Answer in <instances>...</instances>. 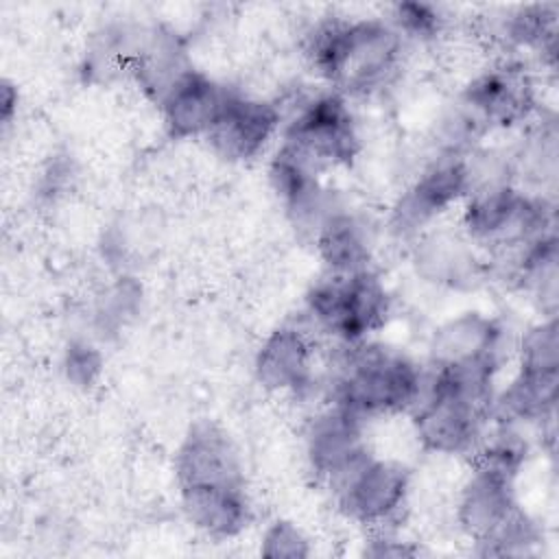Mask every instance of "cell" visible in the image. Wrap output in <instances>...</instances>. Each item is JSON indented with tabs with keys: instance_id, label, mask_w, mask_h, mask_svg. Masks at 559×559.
<instances>
[{
	"instance_id": "44dd1931",
	"label": "cell",
	"mask_w": 559,
	"mask_h": 559,
	"mask_svg": "<svg viewBox=\"0 0 559 559\" xmlns=\"http://www.w3.org/2000/svg\"><path fill=\"white\" fill-rule=\"evenodd\" d=\"M557 402V371H524L491 400L489 417L500 424L542 421L555 411Z\"/></svg>"
},
{
	"instance_id": "3957f363",
	"label": "cell",
	"mask_w": 559,
	"mask_h": 559,
	"mask_svg": "<svg viewBox=\"0 0 559 559\" xmlns=\"http://www.w3.org/2000/svg\"><path fill=\"white\" fill-rule=\"evenodd\" d=\"M463 229L472 245L520 253L552 234V207L511 181L485 183L472 188L465 197Z\"/></svg>"
},
{
	"instance_id": "52a82bcc",
	"label": "cell",
	"mask_w": 559,
	"mask_h": 559,
	"mask_svg": "<svg viewBox=\"0 0 559 559\" xmlns=\"http://www.w3.org/2000/svg\"><path fill=\"white\" fill-rule=\"evenodd\" d=\"M284 144L314 166L352 162L358 133L345 96L334 90L308 100L288 122Z\"/></svg>"
},
{
	"instance_id": "603a6c76",
	"label": "cell",
	"mask_w": 559,
	"mask_h": 559,
	"mask_svg": "<svg viewBox=\"0 0 559 559\" xmlns=\"http://www.w3.org/2000/svg\"><path fill=\"white\" fill-rule=\"evenodd\" d=\"M500 35L513 46L544 50L555 41V7L528 4L520 7L500 24Z\"/></svg>"
},
{
	"instance_id": "ba28073f",
	"label": "cell",
	"mask_w": 559,
	"mask_h": 559,
	"mask_svg": "<svg viewBox=\"0 0 559 559\" xmlns=\"http://www.w3.org/2000/svg\"><path fill=\"white\" fill-rule=\"evenodd\" d=\"M472 190V177L465 155L437 157L406 192L397 199L391 214V227L400 236H415L437 216L465 199Z\"/></svg>"
},
{
	"instance_id": "9c48e42d",
	"label": "cell",
	"mask_w": 559,
	"mask_h": 559,
	"mask_svg": "<svg viewBox=\"0 0 559 559\" xmlns=\"http://www.w3.org/2000/svg\"><path fill=\"white\" fill-rule=\"evenodd\" d=\"M459 105L485 129L524 122L533 107V83L518 66H498L476 76L461 94Z\"/></svg>"
},
{
	"instance_id": "e0dca14e",
	"label": "cell",
	"mask_w": 559,
	"mask_h": 559,
	"mask_svg": "<svg viewBox=\"0 0 559 559\" xmlns=\"http://www.w3.org/2000/svg\"><path fill=\"white\" fill-rule=\"evenodd\" d=\"M500 341L502 330L491 317L480 312L459 314L437 328L430 343L432 367L498 358Z\"/></svg>"
},
{
	"instance_id": "277c9868",
	"label": "cell",
	"mask_w": 559,
	"mask_h": 559,
	"mask_svg": "<svg viewBox=\"0 0 559 559\" xmlns=\"http://www.w3.org/2000/svg\"><path fill=\"white\" fill-rule=\"evenodd\" d=\"M306 301L314 323L345 345L365 341L369 332L384 325L389 314L386 288L369 269L330 273L314 284Z\"/></svg>"
},
{
	"instance_id": "30bf717a",
	"label": "cell",
	"mask_w": 559,
	"mask_h": 559,
	"mask_svg": "<svg viewBox=\"0 0 559 559\" xmlns=\"http://www.w3.org/2000/svg\"><path fill=\"white\" fill-rule=\"evenodd\" d=\"M234 92L207 74L186 68L157 98L164 124L173 138H197L218 120Z\"/></svg>"
},
{
	"instance_id": "d4e9b609",
	"label": "cell",
	"mask_w": 559,
	"mask_h": 559,
	"mask_svg": "<svg viewBox=\"0 0 559 559\" xmlns=\"http://www.w3.org/2000/svg\"><path fill=\"white\" fill-rule=\"evenodd\" d=\"M391 24L402 37L430 39L443 26V15L437 7L426 2H400L393 7Z\"/></svg>"
},
{
	"instance_id": "5b68a950",
	"label": "cell",
	"mask_w": 559,
	"mask_h": 559,
	"mask_svg": "<svg viewBox=\"0 0 559 559\" xmlns=\"http://www.w3.org/2000/svg\"><path fill=\"white\" fill-rule=\"evenodd\" d=\"M413 411L419 443L435 454H465L485 437L483 428L491 408L452 393L424 378V389Z\"/></svg>"
},
{
	"instance_id": "9a60e30c",
	"label": "cell",
	"mask_w": 559,
	"mask_h": 559,
	"mask_svg": "<svg viewBox=\"0 0 559 559\" xmlns=\"http://www.w3.org/2000/svg\"><path fill=\"white\" fill-rule=\"evenodd\" d=\"M269 175L295 225L312 231L314 236L321 221L332 212L328 194L317 177V166L290 146L282 144L271 162Z\"/></svg>"
},
{
	"instance_id": "cb8c5ba5",
	"label": "cell",
	"mask_w": 559,
	"mask_h": 559,
	"mask_svg": "<svg viewBox=\"0 0 559 559\" xmlns=\"http://www.w3.org/2000/svg\"><path fill=\"white\" fill-rule=\"evenodd\" d=\"M520 369L524 371H557L559 369V336L557 321L548 317L546 321L533 325L520 345Z\"/></svg>"
},
{
	"instance_id": "8fae6325",
	"label": "cell",
	"mask_w": 559,
	"mask_h": 559,
	"mask_svg": "<svg viewBox=\"0 0 559 559\" xmlns=\"http://www.w3.org/2000/svg\"><path fill=\"white\" fill-rule=\"evenodd\" d=\"M280 109L266 100L231 94L205 140L229 162L255 157L280 127Z\"/></svg>"
},
{
	"instance_id": "ffe728a7",
	"label": "cell",
	"mask_w": 559,
	"mask_h": 559,
	"mask_svg": "<svg viewBox=\"0 0 559 559\" xmlns=\"http://www.w3.org/2000/svg\"><path fill=\"white\" fill-rule=\"evenodd\" d=\"M314 242L330 273H358L369 269L371 240L365 223L345 212L332 210L314 231Z\"/></svg>"
},
{
	"instance_id": "8992f818",
	"label": "cell",
	"mask_w": 559,
	"mask_h": 559,
	"mask_svg": "<svg viewBox=\"0 0 559 559\" xmlns=\"http://www.w3.org/2000/svg\"><path fill=\"white\" fill-rule=\"evenodd\" d=\"M330 489L338 509L354 522L380 526L393 520L408 493V472L369 452L338 474Z\"/></svg>"
},
{
	"instance_id": "ac0fdd59",
	"label": "cell",
	"mask_w": 559,
	"mask_h": 559,
	"mask_svg": "<svg viewBox=\"0 0 559 559\" xmlns=\"http://www.w3.org/2000/svg\"><path fill=\"white\" fill-rule=\"evenodd\" d=\"M188 520L212 537L238 535L249 522V502L242 485L181 487Z\"/></svg>"
},
{
	"instance_id": "484cf974",
	"label": "cell",
	"mask_w": 559,
	"mask_h": 559,
	"mask_svg": "<svg viewBox=\"0 0 559 559\" xmlns=\"http://www.w3.org/2000/svg\"><path fill=\"white\" fill-rule=\"evenodd\" d=\"M262 555L266 557H306L310 552L308 539L293 522H275L264 533Z\"/></svg>"
},
{
	"instance_id": "2e32d148",
	"label": "cell",
	"mask_w": 559,
	"mask_h": 559,
	"mask_svg": "<svg viewBox=\"0 0 559 559\" xmlns=\"http://www.w3.org/2000/svg\"><path fill=\"white\" fill-rule=\"evenodd\" d=\"M312 343L297 328L271 332L255 356V378L269 391L299 393L312 384Z\"/></svg>"
},
{
	"instance_id": "5bb4252c",
	"label": "cell",
	"mask_w": 559,
	"mask_h": 559,
	"mask_svg": "<svg viewBox=\"0 0 559 559\" xmlns=\"http://www.w3.org/2000/svg\"><path fill=\"white\" fill-rule=\"evenodd\" d=\"M513 474L474 465L459 500V524L480 546L487 542L515 511Z\"/></svg>"
},
{
	"instance_id": "6da1fadb",
	"label": "cell",
	"mask_w": 559,
	"mask_h": 559,
	"mask_svg": "<svg viewBox=\"0 0 559 559\" xmlns=\"http://www.w3.org/2000/svg\"><path fill=\"white\" fill-rule=\"evenodd\" d=\"M404 37L384 20H325L308 37L312 68L341 94H369L391 81Z\"/></svg>"
},
{
	"instance_id": "7a4b0ae2",
	"label": "cell",
	"mask_w": 559,
	"mask_h": 559,
	"mask_svg": "<svg viewBox=\"0 0 559 559\" xmlns=\"http://www.w3.org/2000/svg\"><path fill=\"white\" fill-rule=\"evenodd\" d=\"M332 386V404L360 419L411 411L424 389L421 369L400 349L352 343Z\"/></svg>"
},
{
	"instance_id": "7402d4cb",
	"label": "cell",
	"mask_w": 559,
	"mask_h": 559,
	"mask_svg": "<svg viewBox=\"0 0 559 559\" xmlns=\"http://www.w3.org/2000/svg\"><path fill=\"white\" fill-rule=\"evenodd\" d=\"M515 280L535 297L548 317L557 308V238L555 231L522 249L515 258Z\"/></svg>"
},
{
	"instance_id": "4fadbf2b",
	"label": "cell",
	"mask_w": 559,
	"mask_h": 559,
	"mask_svg": "<svg viewBox=\"0 0 559 559\" xmlns=\"http://www.w3.org/2000/svg\"><path fill=\"white\" fill-rule=\"evenodd\" d=\"M175 469L179 489L197 485H242V469L231 441L221 428L207 421L190 428L177 452Z\"/></svg>"
},
{
	"instance_id": "d6986e66",
	"label": "cell",
	"mask_w": 559,
	"mask_h": 559,
	"mask_svg": "<svg viewBox=\"0 0 559 559\" xmlns=\"http://www.w3.org/2000/svg\"><path fill=\"white\" fill-rule=\"evenodd\" d=\"M413 260L424 280L441 286L465 288L480 280V262L472 242L445 231L424 236L415 247Z\"/></svg>"
},
{
	"instance_id": "83f0119b",
	"label": "cell",
	"mask_w": 559,
	"mask_h": 559,
	"mask_svg": "<svg viewBox=\"0 0 559 559\" xmlns=\"http://www.w3.org/2000/svg\"><path fill=\"white\" fill-rule=\"evenodd\" d=\"M15 105H17V90L9 81H4L2 83V120L4 122H9Z\"/></svg>"
},
{
	"instance_id": "7c38bea8",
	"label": "cell",
	"mask_w": 559,
	"mask_h": 559,
	"mask_svg": "<svg viewBox=\"0 0 559 559\" xmlns=\"http://www.w3.org/2000/svg\"><path fill=\"white\" fill-rule=\"evenodd\" d=\"M306 452L312 472L328 485L367 454L362 419L332 404L319 413L306 435Z\"/></svg>"
},
{
	"instance_id": "4316f807",
	"label": "cell",
	"mask_w": 559,
	"mask_h": 559,
	"mask_svg": "<svg viewBox=\"0 0 559 559\" xmlns=\"http://www.w3.org/2000/svg\"><path fill=\"white\" fill-rule=\"evenodd\" d=\"M66 367H68V376L79 382V384H90L94 380V376L98 373V367H100V358L98 354L94 352V347L85 345V343H74L70 349H68V360H66Z\"/></svg>"
}]
</instances>
